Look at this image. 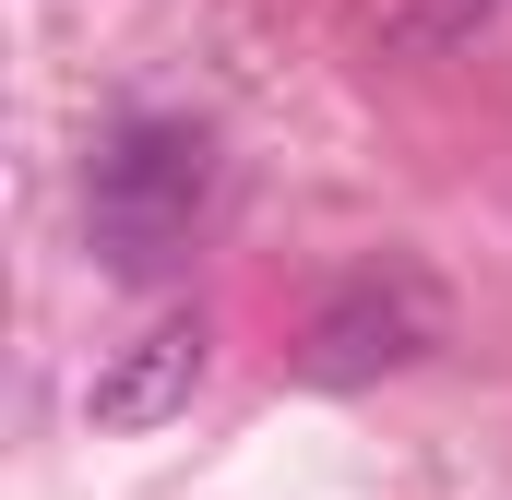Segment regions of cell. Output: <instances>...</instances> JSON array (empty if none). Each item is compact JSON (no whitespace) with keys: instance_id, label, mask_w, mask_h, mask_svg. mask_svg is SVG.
I'll return each instance as SVG.
<instances>
[{"instance_id":"6da1fadb","label":"cell","mask_w":512,"mask_h":500,"mask_svg":"<svg viewBox=\"0 0 512 500\" xmlns=\"http://www.w3.org/2000/svg\"><path fill=\"white\" fill-rule=\"evenodd\" d=\"M203 191H215V143L191 120H120L96 143V179H84V215H96L108 274H155L167 250L191 239Z\"/></svg>"},{"instance_id":"7a4b0ae2","label":"cell","mask_w":512,"mask_h":500,"mask_svg":"<svg viewBox=\"0 0 512 500\" xmlns=\"http://www.w3.org/2000/svg\"><path fill=\"white\" fill-rule=\"evenodd\" d=\"M429 346H441V286H429L417 262H370V274H346V286L310 310V334H298V381L358 393V381L417 370Z\"/></svg>"},{"instance_id":"3957f363","label":"cell","mask_w":512,"mask_h":500,"mask_svg":"<svg viewBox=\"0 0 512 500\" xmlns=\"http://www.w3.org/2000/svg\"><path fill=\"white\" fill-rule=\"evenodd\" d=\"M191 393H203V322H191V310H155L143 334H120V346L96 358L84 417H96V429H167Z\"/></svg>"},{"instance_id":"277c9868","label":"cell","mask_w":512,"mask_h":500,"mask_svg":"<svg viewBox=\"0 0 512 500\" xmlns=\"http://www.w3.org/2000/svg\"><path fill=\"white\" fill-rule=\"evenodd\" d=\"M501 12H512V0H393L370 48H382V60H465Z\"/></svg>"}]
</instances>
